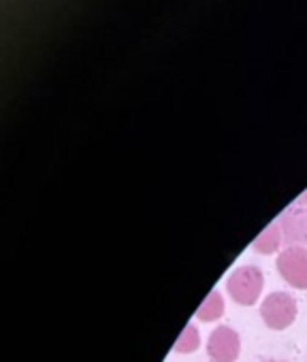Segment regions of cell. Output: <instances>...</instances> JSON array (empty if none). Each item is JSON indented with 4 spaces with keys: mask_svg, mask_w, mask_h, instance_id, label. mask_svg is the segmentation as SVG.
Masks as SVG:
<instances>
[{
    "mask_svg": "<svg viewBox=\"0 0 307 362\" xmlns=\"http://www.w3.org/2000/svg\"><path fill=\"white\" fill-rule=\"evenodd\" d=\"M262 362H284V360H262Z\"/></svg>",
    "mask_w": 307,
    "mask_h": 362,
    "instance_id": "obj_10",
    "label": "cell"
},
{
    "mask_svg": "<svg viewBox=\"0 0 307 362\" xmlns=\"http://www.w3.org/2000/svg\"><path fill=\"white\" fill-rule=\"evenodd\" d=\"M199 347H201V334H199V328H197L195 324H188V326L182 330L180 339L175 341L173 351H178V354H192V351H197Z\"/></svg>",
    "mask_w": 307,
    "mask_h": 362,
    "instance_id": "obj_8",
    "label": "cell"
},
{
    "mask_svg": "<svg viewBox=\"0 0 307 362\" xmlns=\"http://www.w3.org/2000/svg\"><path fill=\"white\" fill-rule=\"evenodd\" d=\"M277 224L282 228V239L288 247L307 245V205H290L279 218Z\"/></svg>",
    "mask_w": 307,
    "mask_h": 362,
    "instance_id": "obj_5",
    "label": "cell"
},
{
    "mask_svg": "<svg viewBox=\"0 0 307 362\" xmlns=\"http://www.w3.org/2000/svg\"><path fill=\"white\" fill-rule=\"evenodd\" d=\"M262 286H265L262 271L256 267H250V264L235 269L226 279V292L231 294V298L245 307H250L258 300Z\"/></svg>",
    "mask_w": 307,
    "mask_h": 362,
    "instance_id": "obj_1",
    "label": "cell"
},
{
    "mask_svg": "<svg viewBox=\"0 0 307 362\" xmlns=\"http://www.w3.org/2000/svg\"><path fill=\"white\" fill-rule=\"evenodd\" d=\"M292 205H307V192H303V194H301Z\"/></svg>",
    "mask_w": 307,
    "mask_h": 362,
    "instance_id": "obj_9",
    "label": "cell"
},
{
    "mask_svg": "<svg viewBox=\"0 0 307 362\" xmlns=\"http://www.w3.org/2000/svg\"><path fill=\"white\" fill-rule=\"evenodd\" d=\"M282 243H284V239H282V228H279V224H277V220H275V222H271V224L254 239L252 250L258 252V254H273V252L279 250Z\"/></svg>",
    "mask_w": 307,
    "mask_h": 362,
    "instance_id": "obj_6",
    "label": "cell"
},
{
    "mask_svg": "<svg viewBox=\"0 0 307 362\" xmlns=\"http://www.w3.org/2000/svg\"><path fill=\"white\" fill-rule=\"evenodd\" d=\"M224 315V298L218 290H214L203 303L201 307L197 309V320H203V322H216Z\"/></svg>",
    "mask_w": 307,
    "mask_h": 362,
    "instance_id": "obj_7",
    "label": "cell"
},
{
    "mask_svg": "<svg viewBox=\"0 0 307 362\" xmlns=\"http://www.w3.org/2000/svg\"><path fill=\"white\" fill-rule=\"evenodd\" d=\"M260 315L271 330H286L296 317V300L286 292H273L262 300Z\"/></svg>",
    "mask_w": 307,
    "mask_h": 362,
    "instance_id": "obj_2",
    "label": "cell"
},
{
    "mask_svg": "<svg viewBox=\"0 0 307 362\" xmlns=\"http://www.w3.org/2000/svg\"><path fill=\"white\" fill-rule=\"evenodd\" d=\"M241 351V339L231 326H218L207 339V356L212 362H235Z\"/></svg>",
    "mask_w": 307,
    "mask_h": 362,
    "instance_id": "obj_4",
    "label": "cell"
},
{
    "mask_svg": "<svg viewBox=\"0 0 307 362\" xmlns=\"http://www.w3.org/2000/svg\"><path fill=\"white\" fill-rule=\"evenodd\" d=\"M277 271L286 284L296 290H307V250L301 245L286 247L277 256Z\"/></svg>",
    "mask_w": 307,
    "mask_h": 362,
    "instance_id": "obj_3",
    "label": "cell"
}]
</instances>
